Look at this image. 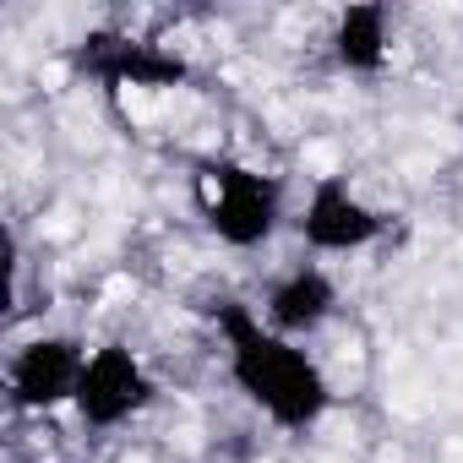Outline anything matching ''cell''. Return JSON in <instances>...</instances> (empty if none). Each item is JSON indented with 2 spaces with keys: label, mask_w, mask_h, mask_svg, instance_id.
Segmentation results:
<instances>
[{
  "label": "cell",
  "mask_w": 463,
  "mask_h": 463,
  "mask_svg": "<svg viewBox=\"0 0 463 463\" xmlns=\"http://www.w3.org/2000/svg\"><path fill=\"white\" fill-rule=\"evenodd\" d=\"M213 327L223 338L229 382H235V392L268 425H279V430H311L333 409V382H327L322 360L306 344L273 333L257 306L218 300L213 306Z\"/></svg>",
  "instance_id": "obj_1"
},
{
  "label": "cell",
  "mask_w": 463,
  "mask_h": 463,
  "mask_svg": "<svg viewBox=\"0 0 463 463\" xmlns=\"http://www.w3.org/2000/svg\"><path fill=\"white\" fill-rule=\"evenodd\" d=\"M196 207H202L207 235L229 251H262L289 218L284 180L257 164H241V158L196 164Z\"/></svg>",
  "instance_id": "obj_2"
},
{
  "label": "cell",
  "mask_w": 463,
  "mask_h": 463,
  "mask_svg": "<svg viewBox=\"0 0 463 463\" xmlns=\"http://www.w3.org/2000/svg\"><path fill=\"white\" fill-rule=\"evenodd\" d=\"M71 71L109 88V93H169L191 82V61L175 44L142 39V33H120V28H93L71 44Z\"/></svg>",
  "instance_id": "obj_3"
},
{
  "label": "cell",
  "mask_w": 463,
  "mask_h": 463,
  "mask_svg": "<svg viewBox=\"0 0 463 463\" xmlns=\"http://www.w3.org/2000/svg\"><path fill=\"white\" fill-rule=\"evenodd\" d=\"M153 398H158V382L142 365V354L131 344L109 338V344H99L88 354L82 382H77V398H71V414L82 420V430H120L137 414H147Z\"/></svg>",
  "instance_id": "obj_4"
},
{
  "label": "cell",
  "mask_w": 463,
  "mask_h": 463,
  "mask_svg": "<svg viewBox=\"0 0 463 463\" xmlns=\"http://www.w3.org/2000/svg\"><path fill=\"white\" fill-rule=\"evenodd\" d=\"M88 344L77 333H39L28 344L12 349L6 360V398L23 414H55L77 398L82 365H88Z\"/></svg>",
  "instance_id": "obj_5"
},
{
  "label": "cell",
  "mask_w": 463,
  "mask_h": 463,
  "mask_svg": "<svg viewBox=\"0 0 463 463\" xmlns=\"http://www.w3.org/2000/svg\"><path fill=\"white\" fill-rule=\"evenodd\" d=\"M295 229L317 257H354L387 235V218L349 185V175H317Z\"/></svg>",
  "instance_id": "obj_6"
},
{
  "label": "cell",
  "mask_w": 463,
  "mask_h": 463,
  "mask_svg": "<svg viewBox=\"0 0 463 463\" xmlns=\"http://www.w3.org/2000/svg\"><path fill=\"white\" fill-rule=\"evenodd\" d=\"M262 322L295 344H306L311 333H322L333 317H338V279L322 268V262H300L289 273H279L262 295Z\"/></svg>",
  "instance_id": "obj_7"
},
{
  "label": "cell",
  "mask_w": 463,
  "mask_h": 463,
  "mask_svg": "<svg viewBox=\"0 0 463 463\" xmlns=\"http://www.w3.org/2000/svg\"><path fill=\"white\" fill-rule=\"evenodd\" d=\"M333 61L349 77H382L392 61V17L382 0H354V6L338 12L333 23Z\"/></svg>",
  "instance_id": "obj_8"
}]
</instances>
